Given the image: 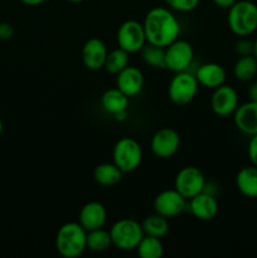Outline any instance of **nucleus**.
<instances>
[{
  "instance_id": "1",
  "label": "nucleus",
  "mask_w": 257,
  "mask_h": 258,
  "mask_svg": "<svg viewBox=\"0 0 257 258\" xmlns=\"http://www.w3.org/2000/svg\"><path fill=\"white\" fill-rule=\"evenodd\" d=\"M146 42L166 48L180 34V23L173 10L165 7H155L149 10L143 22Z\"/></svg>"
},
{
  "instance_id": "2",
  "label": "nucleus",
  "mask_w": 257,
  "mask_h": 258,
  "mask_svg": "<svg viewBox=\"0 0 257 258\" xmlns=\"http://www.w3.org/2000/svg\"><path fill=\"white\" fill-rule=\"evenodd\" d=\"M87 231L78 222L65 223L55 236V248L65 258H77L87 249Z\"/></svg>"
},
{
  "instance_id": "3",
  "label": "nucleus",
  "mask_w": 257,
  "mask_h": 258,
  "mask_svg": "<svg viewBox=\"0 0 257 258\" xmlns=\"http://www.w3.org/2000/svg\"><path fill=\"white\" fill-rule=\"evenodd\" d=\"M227 22L237 37H249L257 30V5L252 0H237L228 9Z\"/></svg>"
},
{
  "instance_id": "4",
  "label": "nucleus",
  "mask_w": 257,
  "mask_h": 258,
  "mask_svg": "<svg viewBox=\"0 0 257 258\" xmlns=\"http://www.w3.org/2000/svg\"><path fill=\"white\" fill-rule=\"evenodd\" d=\"M112 246L121 251H133L145 236L143 226L133 218H122L112 224L110 228Z\"/></svg>"
},
{
  "instance_id": "5",
  "label": "nucleus",
  "mask_w": 257,
  "mask_h": 258,
  "mask_svg": "<svg viewBox=\"0 0 257 258\" xmlns=\"http://www.w3.org/2000/svg\"><path fill=\"white\" fill-rule=\"evenodd\" d=\"M112 160L122 173H131L143 161V149L134 138H121L112 150Z\"/></svg>"
},
{
  "instance_id": "6",
  "label": "nucleus",
  "mask_w": 257,
  "mask_h": 258,
  "mask_svg": "<svg viewBox=\"0 0 257 258\" xmlns=\"http://www.w3.org/2000/svg\"><path fill=\"white\" fill-rule=\"evenodd\" d=\"M199 83L196 76L186 72H176L168 87L169 98L178 106H185L194 100L198 93Z\"/></svg>"
},
{
  "instance_id": "7",
  "label": "nucleus",
  "mask_w": 257,
  "mask_h": 258,
  "mask_svg": "<svg viewBox=\"0 0 257 258\" xmlns=\"http://www.w3.org/2000/svg\"><path fill=\"white\" fill-rule=\"evenodd\" d=\"M117 44L128 54L138 53L146 44V35L143 23L138 20H126L118 27L116 34Z\"/></svg>"
},
{
  "instance_id": "8",
  "label": "nucleus",
  "mask_w": 257,
  "mask_h": 258,
  "mask_svg": "<svg viewBox=\"0 0 257 258\" xmlns=\"http://www.w3.org/2000/svg\"><path fill=\"white\" fill-rule=\"evenodd\" d=\"M206 185V178L197 166H184L174 179V189L178 190L186 201L202 193Z\"/></svg>"
},
{
  "instance_id": "9",
  "label": "nucleus",
  "mask_w": 257,
  "mask_h": 258,
  "mask_svg": "<svg viewBox=\"0 0 257 258\" xmlns=\"http://www.w3.org/2000/svg\"><path fill=\"white\" fill-rule=\"evenodd\" d=\"M194 49L185 39H176L165 48L166 68L173 72H184L193 63Z\"/></svg>"
},
{
  "instance_id": "10",
  "label": "nucleus",
  "mask_w": 257,
  "mask_h": 258,
  "mask_svg": "<svg viewBox=\"0 0 257 258\" xmlns=\"http://www.w3.org/2000/svg\"><path fill=\"white\" fill-rule=\"evenodd\" d=\"M186 208H188V201L175 189H166L160 191L154 199L155 213L168 219L180 216Z\"/></svg>"
},
{
  "instance_id": "11",
  "label": "nucleus",
  "mask_w": 257,
  "mask_h": 258,
  "mask_svg": "<svg viewBox=\"0 0 257 258\" xmlns=\"http://www.w3.org/2000/svg\"><path fill=\"white\" fill-rule=\"evenodd\" d=\"M179 146H180L179 134L170 127L159 128L150 141L151 153L159 159L173 158L179 150Z\"/></svg>"
},
{
  "instance_id": "12",
  "label": "nucleus",
  "mask_w": 257,
  "mask_h": 258,
  "mask_svg": "<svg viewBox=\"0 0 257 258\" xmlns=\"http://www.w3.org/2000/svg\"><path fill=\"white\" fill-rule=\"evenodd\" d=\"M239 106V97L232 86L222 85L214 88L211 97L212 111L219 117H228L236 112Z\"/></svg>"
},
{
  "instance_id": "13",
  "label": "nucleus",
  "mask_w": 257,
  "mask_h": 258,
  "mask_svg": "<svg viewBox=\"0 0 257 258\" xmlns=\"http://www.w3.org/2000/svg\"><path fill=\"white\" fill-rule=\"evenodd\" d=\"M107 54V47L100 38H90L82 47V62L90 71L102 70Z\"/></svg>"
},
{
  "instance_id": "14",
  "label": "nucleus",
  "mask_w": 257,
  "mask_h": 258,
  "mask_svg": "<svg viewBox=\"0 0 257 258\" xmlns=\"http://www.w3.org/2000/svg\"><path fill=\"white\" fill-rule=\"evenodd\" d=\"M189 212L197 218L198 221L208 222L212 221L218 213V202H217L216 196L202 191L197 194L191 199L188 201Z\"/></svg>"
},
{
  "instance_id": "15",
  "label": "nucleus",
  "mask_w": 257,
  "mask_h": 258,
  "mask_svg": "<svg viewBox=\"0 0 257 258\" xmlns=\"http://www.w3.org/2000/svg\"><path fill=\"white\" fill-rule=\"evenodd\" d=\"M236 127L249 138L257 134V101H247L237 107L233 113Z\"/></svg>"
},
{
  "instance_id": "16",
  "label": "nucleus",
  "mask_w": 257,
  "mask_h": 258,
  "mask_svg": "<svg viewBox=\"0 0 257 258\" xmlns=\"http://www.w3.org/2000/svg\"><path fill=\"white\" fill-rule=\"evenodd\" d=\"M144 83L145 80L143 72L134 66H127L125 70L116 75V87L128 97L138 96L143 91Z\"/></svg>"
},
{
  "instance_id": "17",
  "label": "nucleus",
  "mask_w": 257,
  "mask_h": 258,
  "mask_svg": "<svg viewBox=\"0 0 257 258\" xmlns=\"http://www.w3.org/2000/svg\"><path fill=\"white\" fill-rule=\"evenodd\" d=\"M107 219V212L103 204L98 202H88L81 208L78 214V223L87 232L102 228Z\"/></svg>"
},
{
  "instance_id": "18",
  "label": "nucleus",
  "mask_w": 257,
  "mask_h": 258,
  "mask_svg": "<svg viewBox=\"0 0 257 258\" xmlns=\"http://www.w3.org/2000/svg\"><path fill=\"white\" fill-rule=\"evenodd\" d=\"M194 76H196L199 85L206 88H211V90L224 85L227 77L224 68L214 62L203 63V64L199 66Z\"/></svg>"
},
{
  "instance_id": "19",
  "label": "nucleus",
  "mask_w": 257,
  "mask_h": 258,
  "mask_svg": "<svg viewBox=\"0 0 257 258\" xmlns=\"http://www.w3.org/2000/svg\"><path fill=\"white\" fill-rule=\"evenodd\" d=\"M236 186L239 193L249 199H257V166H244L237 173Z\"/></svg>"
},
{
  "instance_id": "20",
  "label": "nucleus",
  "mask_w": 257,
  "mask_h": 258,
  "mask_svg": "<svg viewBox=\"0 0 257 258\" xmlns=\"http://www.w3.org/2000/svg\"><path fill=\"white\" fill-rule=\"evenodd\" d=\"M128 100L130 97L126 96L117 87L108 88L101 96V106L106 112L113 116L115 113L127 110Z\"/></svg>"
},
{
  "instance_id": "21",
  "label": "nucleus",
  "mask_w": 257,
  "mask_h": 258,
  "mask_svg": "<svg viewBox=\"0 0 257 258\" xmlns=\"http://www.w3.org/2000/svg\"><path fill=\"white\" fill-rule=\"evenodd\" d=\"M122 174L115 163H102L93 170V179L102 186H112L121 181Z\"/></svg>"
},
{
  "instance_id": "22",
  "label": "nucleus",
  "mask_w": 257,
  "mask_h": 258,
  "mask_svg": "<svg viewBox=\"0 0 257 258\" xmlns=\"http://www.w3.org/2000/svg\"><path fill=\"white\" fill-rule=\"evenodd\" d=\"M233 75L239 82H249L257 75V59L254 55H243L236 60L233 66Z\"/></svg>"
},
{
  "instance_id": "23",
  "label": "nucleus",
  "mask_w": 257,
  "mask_h": 258,
  "mask_svg": "<svg viewBox=\"0 0 257 258\" xmlns=\"http://www.w3.org/2000/svg\"><path fill=\"white\" fill-rule=\"evenodd\" d=\"M112 246V239H111L110 232L103 228L93 229L87 232V242L86 247L88 251L95 252V253H102L108 251Z\"/></svg>"
},
{
  "instance_id": "24",
  "label": "nucleus",
  "mask_w": 257,
  "mask_h": 258,
  "mask_svg": "<svg viewBox=\"0 0 257 258\" xmlns=\"http://www.w3.org/2000/svg\"><path fill=\"white\" fill-rule=\"evenodd\" d=\"M141 226H143L144 234L156 237V238H163L169 232L168 218L158 213L146 217L143 223H141Z\"/></svg>"
},
{
  "instance_id": "25",
  "label": "nucleus",
  "mask_w": 257,
  "mask_h": 258,
  "mask_svg": "<svg viewBox=\"0 0 257 258\" xmlns=\"http://www.w3.org/2000/svg\"><path fill=\"white\" fill-rule=\"evenodd\" d=\"M140 258H161L164 254V244L160 238L153 236H144L136 247Z\"/></svg>"
},
{
  "instance_id": "26",
  "label": "nucleus",
  "mask_w": 257,
  "mask_h": 258,
  "mask_svg": "<svg viewBox=\"0 0 257 258\" xmlns=\"http://www.w3.org/2000/svg\"><path fill=\"white\" fill-rule=\"evenodd\" d=\"M144 63L151 68H166L165 64V48L146 43L140 50Z\"/></svg>"
},
{
  "instance_id": "27",
  "label": "nucleus",
  "mask_w": 257,
  "mask_h": 258,
  "mask_svg": "<svg viewBox=\"0 0 257 258\" xmlns=\"http://www.w3.org/2000/svg\"><path fill=\"white\" fill-rule=\"evenodd\" d=\"M128 66V53L121 49L120 47L108 52L107 58L105 62V70L110 75H118L122 70Z\"/></svg>"
},
{
  "instance_id": "28",
  "label": "nucleus",
  "mask_w": 257,
  "mask_h": 258,
  "mask_svg": "<svg viewBox=\"0 0 257 258\" xmlns=\"http://www.w3.org/2000/svg\"><path fill=\"white\" fill-rule=\"evenodd\" d=\"M166 7L174 12L190 13L197 9L201 0H164Z\"/></svg>"
},
{
  "instance_id": "29",
  "label": "nucleus",
  "mask_w": 257,
  "mask_h": 258,
  "mask_svg": "<svg viewBox=\"0 0 257 258\" xmlns=\"http://www.w3.org/2000/svg\"><path fill=\"white\" fill-rule=\"evenodd\" d=\"M236 53L239 57L243 55H252L253 54V40H249L247 37H241V39L236 43Z\"/></svg>"
},
{
  "instance_id": "30",
  "label": "nucleus",
  "mask_w": 257,
  "mask_h": 258,
  "mask_svg": "<svg viewBox=\"0 0 257 258\" xmlns=\"http://www.w3.org/2000/svg\"><path fill=\"white\" fill-rule=\"evenodd\" d=\"M247 155H248L252 165L257 166V134L249 139L248 146H247Z\"/></svg>"
},
{
  "instance_id": "31",
  "label": "nucleus",
  "mask_w": 257,
  "mask_h": 258,
  "mask_svg": "<svg viewBox=\"0 0 257 258\" xmlns=\"http://www.w3.org/2000/svg\"><path fill=\"white\" fill-rule=\"evenodd\" d=\"M14 35V27L9 23H0V40H9Z\"/></svg>"
},
{
  "instance_id": "32",
  "label": "nucleus",
  "mask_w": 257,
  "mask_h": 258,
  "mask_svg": "<svg viewBox=\"0 0 257 258\" xmlns=\"http://www.w3.org/2000/svg\"><path fill=\"white\" fill-rule=\"evenodd\" d=\"M236 2L237 0H213L216 7L221 8V9H227V10H228Z\"/></svg>"
},
{
  "instance_id": "33",
  "label": "nucleus",
  "mask_w": 257,
  "mask_h": 258,
  "mask_svg": "<svg viewBox=\"0 0 257 258\" xmlns=\"http://www.w3.org/2000/svg\"><path fill=\"white\" fill-rule=\"evenodd\" d=\"M248 97L249 100L257 101V81L252 82L248 87Z\"/></svg>"
},
{
  "instance_id": "34",
  "label": "nucleus",
  "mask_w": 257,
  "mask_h": 258,
  "mask_svg": "<svg viewBox=\"0 0 257 258\" xmlns=\"http://www.w3.org/2000/svg\"><path fill=\"white\" fill-rule=\"evenodd\" d=\"M113 118H115L116 121H120V122H122V121H125L126 118H127V110L121 111V112L115 113V115H113Z\"/></svg>"
},
{
  "instance_id": "35",
  "label": "nucleus",
  "mask_w": 257,
  "mask_h": 258,
  "mask_svg": "<svg viewBox=\"0 0 257 258\" xmlns=\"http://www.w3.org/2000/svg\"><path fill=\"white\" fill-rule=\"evenodd\" d=\"M45 0H22L23 4L28 5V7H38V5L43 4Z\"/></svg>"
},
{
  "instance_id": "36",
  "label": "nucleus",
  "mask_w": 257,
  "mask_h": 258,
  "mask_svg": "<svg viewBox=\"0 0 257 258\" xmlns=\"http://www.w3.org/2000/svg\"><path fill=\"white\" fill-rule=\"evenodd\" d=\"M253 55H254V58L257 59V37L254 38V40H253Z\"/></svg>"
},
{
  "instance_id": "37",
  "label": "nucleus",
  "mask_w": 257,
  "mask_h": 258,
  "mask_svg": "<svg viewBox=\"0 0 257 258\" xmlns=\"http://www.w3.org/2000/svg\"><path fill=\"white\" fill-rule=\"evenodd\" d=\"M70 3H75V4H77V3H82L85 2V0H68Z\"/></svg>"
},
{
  "instance_id": "38",
  "label": "nucleus",
  "mask_w": 257,
  "mask_h": 258,
  "mask_svg": "<svg viewBox=\"0 0 257 258\" xmlns=\"http://www.w3.org/2000/svg\"><path fill=\"white\" fill-rule=\"evenodd\" d=\"M3 127H4V126H3V121H2V118H0V135L3 134Z\"/></svg>"
}]
</instances>
